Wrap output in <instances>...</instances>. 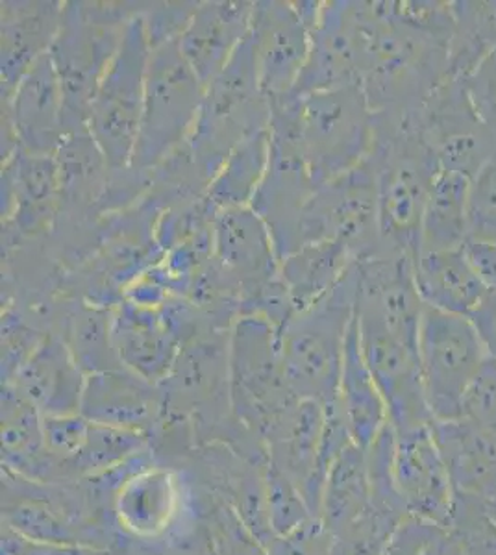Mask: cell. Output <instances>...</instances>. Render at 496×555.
I'll use <instances>...</instances> for the list:
<instances>
[{"mask_svg":"<svg viewBox=\"0 0 496 555\" xmlns=\"http://www.w3.org/2000/svg\"><path fill=\"white\" fill-rule=\"evenodd\" d=\"M358 263L327 297L295 313L280 332L283 373L298 400L322 405L340 402L346 337L356 317Z\"/></svg>","mask_w":496,"mask_h":555,"instance_id":"4","label":"cell"},{"mask_svg":"<svg viewBox=\"0 0 496 555\" xmlns=\"http://www.w3.org/2000/svg\"><path fill=\"white\" fill-rule=\"evenodd\" d=\"M112 313L114 308L71 298L56 332H52L67 343L86 376L123 366L115 352Z\"/></svg>","mask_w":496,"mask_h":555,"instance_id":"36","label":"cell"},{"mask_svg":"<svg viewBox=\"0 0 496 555\" xmlns=\"http://www.w3.org/2000/svg\"><path fill=\"white\" fill-rule=\"evenodd\" d=\"M196 505H199L202 520L206 524L215 554L267 555L264 544L246 530L245 524L239 520L238 515L225 500L204 491L202 496H196Z\"/></svg>","mask_w":496,"mask_h":555,"instance_id":"40","label":"cell"},{"mask_svg":"<svg viewBox=\"0 0 496 555\" xmlns=\"http://www.w3.org/2000/svg\"><path fill=\"white\" fill-rule=\"evenodd\" d=\"M450 2L356 0L359 83L374 114H417L453 78Z\"/></svg>","mask_w":496,"mask_h":555,"instance_id":"1","label":"cell"},{"mask_svg":"<svg viewBox=\"0 0 496 555\" xmlns=\"http://www.w3.org/2000/svg\"><path fill=\"white\" fill-rule=\"evenodd\" d=\"M372 507L371 481L365 450L352 442L335 460L322 489L317 518L330 535L356 522Z\"/></svg>","mask_w":496,"mask_h":555,"instance_id":"35","label":"cell"},{"mask_svg":"<svg viewBox=\"0 0 496 555\" xmlns=\"http://www.w3.org/2000/svg\"><path fill=\"white\" fill-rule=\"evenodd\" d=\"M301 237L302 246L321 241L341 243L358 261L382 253L372 158L315 190L302 217Z\"/></svg>","mask_w":496,"mask_h":555,"instance_id":"14","label":"cell"},{"mask_svg":"<svg viewBox=\"0 0 496 555\" xmlns=\"http://www.w3.org/2000/svg\"><path fill=\"white\" fill-rule=\"evenodd\" d=\"M340 408L346 428L351 431L352 442L361 450L371 449L372 442L390 426L382 392L361 352L356 317L346 337L341 366Z\"/></svg>","mask_w":496,"mask_h":555,"instance_id":"30","label":"cell"},{"mask_svg":"<svg viewBox=\"0 0 496 555\" xmlns=\"http://www.w3.org/2000/svg\"><path fill=\"white\" fill-rule=\"evenodd\" d=\"M151 51L145 23L139 12L126 28L119 51L102 76L89 106V133L114 175L128 172L132 167Z\"/></svg>","mask_w":496,"mask_h":555,"instance_id":"10","label":"cell"},{"mask_svg":"<svg viewBox=\"0 0 496 555\" xmlns=\"http://www.w3.org/2000/svg\"><path fill=\"white\" fill-rule=\"evenodd\" d=\"M196 8L199 2H145L141 20L151 47L178 41Z\"/></svg>","mask_w":496,"mask_h":555,"instance_id":"45","label":"cell"},{"mask_svg":"<svg viewBox=\"0 0 496 555\" xmlns=\"http://www.w3.org/2000/svg\"><path fill=\"white\" fill-rule=\"evenodd\" d=\"M489 512H491V515H493V518H495V522H496V502H495V504L489 505Z\"/></svg>","mask_w":496,"mask_h":555,"instance_id":"56","label":"cell"},{"mask_svg":"<svg viewBox=\"0 0 496 555\" xmlns=\"http://www.w3.org/2000/svg\"><path fill=\"white\" fill-rule=\"evenodd\" d=\"M2 470L36 483H63L62 468L44 450L43 416L2 385Z\"/></svg>","mask_w":496,"mask_h":555,"instance_id":"29","label":"cell"},{"mask_svg":"<svg viewBox=\"0 0 496 555\" xmlns=\"http://www.w3.org/2000/svg\"><path fill=\"white\" fill-rule=\"evenodd\" d=\"M298 112L301 96L270 102L269 165L251 204L269 228L280 261L301 248L302 217L317 190L302 154Z\"/></svg>","mask_w":496,"mask_h":555,"instance_id":"9","label":"cell"},{"mask_svg":"<svg viewBox=\"0 0 496 555\" xmlns=\"http://www.w3.org/2000/svg\"><path fill=\"white\" fill-rule=\"evenodd\" d=\"M0 7V80L2 101H8L31 65L51 52L62 21L63 2L7 0Z\"/></svg>","mask_w":496,"mask_h":555,"instance_id":"27","label":"cell"},{"mask_svg":"<svg viewBox=\"0 0 496 555\" xmlns=\"http://www.w3.org/2000/svg\"><path fill=\"white\" fill-rule=\"evenodd\" d=\"M204 95L206 88L189 67L178 41L152 47L130 171L149 180L154 169L188 143Z\"/></svg>","mask_w":496,"mask_h":555,"instance_id":"7","label":"cell"},{"mask_svg":"<svg viewBox=\"0 0 496 555\" xmlns=\"http://www.w3.org/2000/svg\"><path fill=\"white\" fill-rule=\"evenodd\" d=\"M424 555H466L463 548L459 546L456 537L450 531L443 528V530L435 535L434 541L430 543Z\"/></svg>","mask_w":496,"mask_h":555,"instance_id":"55","label":"cell"},{"mask_svg":"<svg viewBox=\"0 0 496 555\" xmlns=\"http://www.w3.org/2000/svg\"><path fill=\"white\" fill-rule=\"evenodd\" d=\"M270 154V130L264 128L246 135L233 149L219 172L207 185L206 203L215 214L220 209L251 206L264 180Z\"/></svg>","mask_w":496,"mask_h":555,"instance_id":"37","label":"cell"},{"mask_svg":"<svg viewBox=\"0 0 496 555\" xmlns=\"http://www.w3.org/2000/svg\"><path fill=\"white\" fill-rule=\"evenodd\" d=\"M417 350L434 421L461 418L467 391L489 360L471 319L427 306Z\"/></svg>","mask_w":496,"mask_h":555,"instance_id":"13","label":"cell"},{"mask_svg":"<svg viewBox=\"0 0 496 555\" xmlns=\"http://www.w3.org/2000/svg\"><path fill=\"white\" fill-rule=\"evenodd\" d=\"M265 550L267 555H332V535L314 518L288 535L275 537Z\"/></svg>","mask_w":496,"mask_h":555,"instance_id":"48","label":"cell"},{"mask_svg":"<svg viewBox=\"0 0 496 555\" xmlns=\"http://www.w3.org/2000/svg\"><path fill=\"white\" fill-rule=\"evenodd\" d=\"M321 2L258 0L252 13L251 39L259 83L270 102L295 93L309 54V33Z\"/></svg>","mask_w":496,"mask_h":555,"instance_id":"15","label":"cell"},{"mask_svg":"<svg viewBox=\"0 0 496 555\" xmlns=\"http://www.w3.org/2000/svg\"><path fill=\"white\" fill-rule=\"evenodd\" d=\"M461 418L476 424L480 428L489 429L496 434V361L487 360L482 371L472 382L466 400Z\"/></svg>","mask_w":496,"mask_h":555,"instance_id":"47","label":"cell"},{"mask_svg":"<svg viewBox=\"0 0 496 555\" xmlns=\"http://www.w3.org/2000/svg\"><path fill=\"white\" fill-rule=\"evenodd\" d=\"M2 555H56V546L31 543L2 526Z\"/></svg>","mask_w":496,"mask_h":555,"instance_id":"53","label":"cell"},{"mask_svg":"<svg viewBox=\"0 0 496 555\" xmlns=\"http://www.w3.org/2000/svg\"><path fill=\"white\" fill-rule=\"evenodd\" d=\"M432 431L450 474L454 494L495 504L496 434L467 418L434 421Z\"/></svg>","mask_w":496,"mask_h":555,"instance_id":"28","label":"cell"},{"mask_svg":"<svg viewBox=\"0 0 496 555\" xmlns=\"http://www.w3.org/2000/svg\"><path fill=\"white\" fill-rule=\"evenodd\" d=\"M143 2H63L51 56L65 99V135L88 130L89 106Z\"/></svg>","mask_w":496,"mask_h":555,"instance_id":"3","label":"cell"},{"mask_svg":"<svg viewBox=\"0 0 496 555\" xmlns=\"http://www.w3.org/2000/svg\"><path fill=\"white\" fill-rule=\"evenodd\" d=\"M188 476L165 461L152 460L120 483L112 502L115 528L128 543L141 546L186 543L202 526Z\"/></svg>","mask_w":496,"mask_h":555,"instance_id":"11","label":"cell"},{"mask_svg":"<svg viewBox=\"0 0 496 555\" xmlns=\"http://www.w3.org/2000/svg\"><path fill=\"white\" fill-rule=\"evenodd\" d=\"M393 478L409 517L448 526L456 494L432 426L396 436Z\"/></svg>","mask_w":496,"mask_h":555,"instance_id":"22","label":"cell"},{"mask_svg":"<svg viewBox=\"0 0 496 555\" xmlns=\"http://www.w3.org/2000/svg\"><path fill=\"white\" fill-rule=\"evenodd\" d=\"M265 505L269 528L275 537L288 535L317 518L309 509L301 487L290 476L272 467L269 461L265 470Z\"/></svg>","mask_w":496,"mask_h":555,"instance_id":"41","label":"cell"},{"mask_svg":"<svg viewBox=\"0 0 496 555\" xmlns=\"http://www.w3.org/2000/svg\"><path fill=\"white\" fill-rule=\"evenodd\" d=\"M169 555H217L212 539H209V533H207L206 524H202L201 530L196 531L188 543L170 548Z\"/></svg>","mask_w":496,"mask_h":555,"instance_id":"54","label":"cell"},{"mask_svg":"<svg viewBox=\"0 0 496 555\" xmlns=\"http://www.w3.org/2000/svg\"><path fill=\"white\" fill-rule=\"evenodd\" d=\"M441 530L443 526L408 517L398 526L395 535L391 537L390 544L385 546L382 555H424Z\"/></svg>","mask_w":496,"mask_h":555,"instance_id":"50","label":"cell"},{"mask_svg":"<svg viewBox=\"0 0 496 555\" xmlns=\"http://www.w3.org/2000/svg\"><path fill=\"white\" fill-rule=\"evenodd\" d=\"M86 378L67 343L49 332L12 382L2 385L12 387L41 416L76 415L82 405Z\"/></svg>","mask_w":496,"mask_h":555,"instance_id":"26","label":"cell"},{"mask_svg":"<svg viewBox=\"0 0 496 555\" xmlns=\"http://www.w3.org/2000/svg\"><path fill=\"white\" fill-rule=\"evenodd\" d=\"M463 253L485 287L496 291V240L471 235L463 245Z\"/></svg>","mask_w":496,"mask_h":555,"instance_id":"51","label":"cell"},{"mask_svg":"<svg viewBox=\"0 0 496 555\" xmlns=\"http://www.w3.org/2000/svg\"><path fill=\"white\" fill-rule=\"evenodd\" d=\"M91 423L76 415L43 416L44 450L62 468L63 483H71L69 463L80 454L88 441Z\"/></svg>","mask_w":496,"mask_h":555,"instance_id":"44","label":"cell"},{"mask_svg":"<svg viewBox=\"0 0 496 555\" xmlns=\"http://www.w3.org/2000/svg\"><path fill=\"white\" fill-rule=\"evenodd\" d=\"M56 156L15 149L2 159V243L47 241L60 215Z\"/></svg>","mask_w":496,"mask_h":555,"instance_id":"18","label":"cell"},{"mask_svg":"<svg viewBox=\"0 0 496 555\" xmlns=\"http://www.w3.org/2000/svg\"><path fill=\"white\" fill-rule=\"evenodd\" d=\"M80 415L89 423L143 434L152 444L164 423V392L160 384H152L125 366L89 374Z\"/></svg>","mask_w":496,"mask_h":555,"instance_id":"24","label":"cell"},{"mask_svg":"<svg viewBox=\"0 0 496 555\" xmlns=\"http://www.w3.org/2000/svg\"><path fill=\"white\" fill-rule=\"evenodd\" d=\"M450 4V70L456 78H463L496 52V0H456Z\"/></svg>","mask_w":496,"mask_h":555,"instance_id":"38","label":"cell"},{"mask_svg":"<svg viewBox=\"0 0 496 555\" xmlns=\"http://www.w3.org/2000/svg\"><path fill=\"white\" fill-rule=\"evenodd\" d=\"M230 398L239 426L264 449L301 404L283 373L280 334L259 317H239L230 330Z\"/></svg>","mask_w":496,"mask_h":555,"instance_id":"5","label":"cell"},{"mask_svg":"<svg viewBox=\"0 0 496 555\" xmlns=\"http://www.w3.org/2000/svg\"><path fill=\"white\" fill-rule=\"evenodd\" d=\"M359 83L356 0H325L309 33V54L295 96Z\"/></svg>","mask_w":496,"mask_h":555,"instance_id":"23","label":"cell"},{"mask_svg":"<svg viewBox=\"0 0 496 555\" xmlns=\"http://www.w3.org/2000/svg\"><path fill=\"white\" fill-rule=\"evenodd\" d=\"M359 345L365 361L377 379L396 436L430 428L434 415L422 384L419 350L396 339L378 322L356 315Z\"/></svg>","mask_w":496,"mask_h":555,"instance_id":"17","label":"cell"},{"mask_svg":"<svg viewBox=\"0 0 496 555\" xmlns=\"http://www.w3.org/2000/svg\"><path fill=\"white\" fill-rule=\"evenodd\" d=\"M471 235L496 237V154L471 178Z\"/></svg>","mask_w":496,"mask_h":555,"instance_id":"46","label":"cell"},{"mask_svg":"<svg viewBox=\"0 0 496 555\" xmlns=\"http://www.w3.org/2000/svg\"><path fill=\"white\" fill-rule=\"evenodd\" d=\"M212 258L228 284L238 291L241 310L282 278L269 228L251 206L215 214Z\"/></svg>","mask_w":496,"mask_h":555,"instance_id":"20","label":"cell"},{"mask_svg":"<svg viewBox=\"0 0 496 555\" xmlns=\"http://www.w3.org/2000/svg\"><path fill=\"white\" fill-rule=\"evenodd\" d=\"M377 167L378 215L382 253L417 259L428 196L440 172L435 156L415 122L377 115V145L371 154Z\"/></svg>","mask_w":496,"mask_h":555,"instance_id":"2","label":"cell"},{"mask_svg":"<svg viewBox=\"0 0 496 555\" xmlns=\"http://www.w3.org/2000/svg\"><path fill=\"white\" fill-rule=\"evenodd\" d=\"M469 319L484 343L485 352L496 361V291L485 293L484 300L478 304Z\"/></svg>","mask_w":496,"mask_h":555,"instance_id":"52","label":"cell"},{"mask_svg":"<svg viewBox=\"0 0 496 555\" xmlns=\"http://www.w3.org/2000/svg\"><path fill=\"white\" fill-rule=\"evenodd\" d=\"M65 138V99L51 56L38 60L2 101V159L15 149L56 156Z\"/></svg>","mask_w":496,"mask_h":555,"instance_id":"19","label":"cell"},{"mask_svg":"<svg viewBox=\"0 0 496 555\" xmlns=\"http://www.w3.org/2000/svg\"><path fill=\"white\" fill-rule=\"evenodd\" d=\"M254 2L207 0L199 2L178 39L186 62L207 88L251 34Z\"/></svg>","mask_w":496,"mask_h":555,"instance_id":"25","label":"cell"},{"mask_svg":"<svg viewBox=\"0 0 496 555\" xmlns=\"http://www.w3.org/2000/svg\"><path fill=\"white\" fill-rule=\"evenodd\" d=\"M270 104L259 83L251 39L206 88L195 128L183 145L191 164L209 185L228 154L251 133L269 128Z\"/></svg>","mask_w":496,"mask_h":555,"instance_id":"6","label":"cell"},{"mask_svg":"<svg viewBox=\"0 0 496 555\" xmlns=\"http://www.w3.org/2000/svg\"><path fill=\"white\" fill-rule=\"evenodd\" d=\"M415 261L398 253H378L358 263L356 315L378 322L393 337L417 348L427 304L415 282Z\"/></svg>","mask_w":496,"mask_h":555,"instance_id":"21","label":"cell"},{"mask_svg":"<svg viewBox=\"0 0 496 555\" xmlns=\"http://www.w3.org/2000/svg\"><path fill=\"white\" fill-rule=\"evenodd\" d=\"M212 328L195 304L173 297L157 308L120 300L112 313V334L120 365L162 384L186 343Z\"/></svg>","mask_w":496,"mask_h":555,"instance_id":"12","label":"cell"},{"mask_svg":"<svg viewBox=\"0 0 496 555\" xmlns=\"http://www.w3.org/2000/svg\"><path fill=\"white\" fill-rule=\"evenodd\" d=\"M354 263H358V259L335 241L308 243L280 261L283 284L290 291L296 313L327 297Z\"/></svg>","mask_w":496,"mask_h":555,"instance_id":"33","label":"cell"},{"mask_svg":"<svg viewBox=\"0 0 496 555\" xmlns=\"http://www.w3.org/2000/svg\"><path fill=\"white\" fill-rule=\"evenodd\" d=\"M478 115L496 133V52L461 78Z\"/></svg>","mask_w":496,"mask_h":555,"instance_id":"49","label":"cell"},{"mask_svg":"<svg viewBox=\"0 0 496 555\" xmlns=\"http://www.w3.org/2000/svg\"><path fill=\"white\" fill-rule=\"evenodd\" d=\"M415 282L428 308L471 317L487 293L463 248L421 253L415 259Z\"/></svg>","mask_w":496,"mask_h":555,"instance_id":"31","label":"cell"},{"mask_svg":"<svg viewBox=\"0 0 496 555\" xmlns=\"http://www.w3.org/2000/svg\"><path fill=\"white\" fill-rule=\"evenodd\" d=\"M495 240H496V237H495Z\"/></svg>","mask_w":496,"mask_h":555,"instance_id":"57","label":"cell"},{"mask_svg":"<svg viewBox=\"0 0 496 555\" xmlns=\"http://www.w3.org/2000/svg\"><path fill=\"white\" fill-rule=\"evenodd\" d=\"M44 335L47 332L34 326L20 310L2 306V384L12 382Z\"/></svg>","mask_w":496,"mask_h":555,"instance_id":"43","label":"cell"},{"mask_svg":"<svg viewBox=\"0 0 496 555\" xmlns=\"http://www.w3.org/2000/svg\"><path fill=\"white\" fill-rule=\"evenodd\" d=\"M441 171L472 178L496 154V133L478 115L461 78H448L415 114Z\"/></svg>","mask_w":496,"mask_h":555,"instance_id":"16","label":"cell"},{"mask_svg":"<svg viewBox=\"0 0 496 555\" xmlns=\"http://www.w3.org/2000/svg\"><path fill=\"white\" fill-rule=\"evenodd\" d=\"M149 450H152L151 439L143 434L91 423L82 452L69 463L71 481L110 473Z\"/></svg>","mask_w":496,"mask_h":555,"instance_id":"39","label":"cell"},{"mask_svg":"<svg viewBox=\"0 0 496 555\" xmlns=\"http://www.w3.org/2000/svg\"><path fill=\"white\" fill-rule=\"evenodd\" d=\"M298 138L317 188L371 158L377 114L361 83L301 96Z\"/></svg>","mask_w":496,"mask_h":555,"instance_id":"8","label":"cell"},{"mask_svg":"<svg viewBox=\"0 0 496 555\" xmlns=\"http://www.w3.org/2000/svg\"><path fill=\"white\" fill-rule=\"evenodd\" d=\"M469 190L471 178L440 169L422 217L419 254L463 248L471 237Z\"/></svg>","mask_w":496,"mask_h":555,"instance_id":"34","label":"cell"},{"mask_svg":"<svg viewBox=\"0 0 496 555\" xmlns=\"http://www.w3.org/2000/svg\"><path fill=\"white\" fill-rule=\"evenodd\" d=\"M325 423V405L311 400H301L288 426L265 447L267 461L301 487L308 505L309 492L319 467Z\"/></svg>","mask_w":496,"mask_h":555,"instance_id":"32","label":"cell"},{"mask_svg":"<svg viewBox=\"0 0 496 555\" xmlns=\"http://www.w3.org/2000/svg\"><path fill=\"white\" fill-rule=\"evenodd\" d=\"M446 530L456 537L466 555H496V522L489 505L456 496Z\"/></svg>","mask_w":496,"mask_h":555,"instance_id":"42","label":"cell"}]
</instances>
